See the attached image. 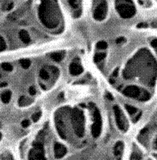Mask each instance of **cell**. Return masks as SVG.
<instances>
[{
	"mask_svg": "<svg viewBox=\"0 0 157 160\" xmlns=\"http://www.w3.org/2000/svg\"><path fill=\"white\" fill-rule=\"evenodd\" d=\"M39 17L47 28H56L59 24L60 12L56 0H41L39 8Z\"/></svg>",
	"mask_w": 157,
	"mask_h": 160,
	"instance_id": "cell-1",
	"label": "cell"
},
{
	"mask_svg": "<svg viewBox=\"0 0 157 160\" xmlns=\"http://www.w3.org/2000/svg\"><path fill=\"white\" fill-rule=\"evenodd\" d=\"M71 123L75 134L79 137H83L84 134V115L82 111L75 108L70 114Z\"/></svg>",
	"mask_w": 157,
	"mask_h": 160,
	"instance_id": "cell-2",
	"label": "cell"
},
{
	"mask_svg": "<svg viewBox=\"0 0 157 160\" xmlns=\"http://www.w3.org/2000/svg\"><path fill=\"white\" fill-rule=\"evenodd\" d=\"M116 10L122 18H131L136 13L132 0H116Z\"/></svg>",
	"mask_w": 157,
	"mask_h": 160,
	"instance_id": "cell-3",
	"label": "cell"
},
{
	"mask_svg": "<svg viewBox=\"0 0 157 160\" xmlns=\"http://www.w3.org/2000/svg\"><path fill=\"white\" fill-rule=\"evenodd\" d=\"M113 109H114V113H115V122H116L118 127H119L120 130L125 132L128 130V128H129V125H128L127 120L125 119V115L123 114L122 110L120 109V107L117 106V105L114 106Z\"/></svg>",
	"mask_w": 157,
	"mask_h": 160,
	"instance_id": "cell-4",
	"label": "cell"
},
{
	"mask_svg": "<svg viewBox=\"0 0 157 160\" xmlns=\"http://www.w3.org/2000/svg\"><path fill=\"white\" fill-rule=\"evenodd\" d=\"M29 159H45L43 145L41 142H35L33 144V149L29 153Z\"/></svg>",
	"mask_w": 157,
	"mask_h": 160,
	"instance_id": "cell-5",
	"label": "cell"
},
{
	"mask_svg": "<svg viewBox=\"0 0 157 160\" xmlns=\"http://www.w3.org/2000/svg\"><path fill=\"white\" fill-rule=\"evenodd\" d=\"M102 132V117L100 112L95 109L93 113V124L92 126V135L94 138L99 137Z\"/></svg>",
	"mask_w": 157,
	"mask_h": 160,
	"instance_id": "cell-6",
	"label": "cell"
},
{
	"mask_svg": "<svg viewBox=\"0 0 157 160\" xmlns=\"http://www.w3.org/2000/svg\"><path fill=\"white\" fill-rule=\"evenodd\" d=\"M107 3L105 0H102V2L97 5V8H95L94 13H93V18L97 21L104 20L107 17Z\"/></svg>",
	"mask_w": 157,
	"mask_h": 160,
	"instance_id": "cell-7",
	"label": "cell"
},
{
	"mask_svg": "<svg viewBox=\"0 0 157 160\" xmlns=\"http://www.w3.org/2000/svg\"><path fill=\"white\" fill-rule=\"evenodd\" d=\"M123 94L128 97L134 98V99L139 98L140 99L142 94V90H141L139 87H137L136 85H130L123 90Z\"/></svg>",
	"mask_w": 157,
	"mask_h": 160,
	"instance_id": "cell-8",
	"label": "cell"
},
{
	"mask_svg": "<svg viewBox=\"0 0 157 160\" xmlns=\"http://www.w3.org/2000/svg\"><path fill=\"white\" fill-rule=\"evenodd\" d=\"M67 152L66 148L59 143H56L54 145V155L56 158H62Z\"/></svg>",
	"mask_w": 157,
	"mask_h": 160,
	"instance_id": "cell-9",
	"label": "cell"
},
{
	"mask_svg": "<svg viewBox=\"0 0 157 160\" xmlns=\"http://www.w3.org/2000/svg\"><path fill=\"white\" fill-rule=\"evenodd\" d=\"M69 70H70V74L73 76L80 75V74L84 72V69H83L82 66L80 65V64H78V63H71L70 65V68H69Z\"/></svg>",
	"mask_w": 157,
	"mask_h": 160,
	"instance_id": "cell-10",
	"label": "cell"
},
{
	"mask_svg": "<svg viewBox=\"0 0 157 160\" xmlns=\"http://www.w3.org/2000/svg\"><path fill=\"white\" fill-rule=\"evenodd\" d=\"M123 150H124V144L121 141H119L115 144V147H114V154L117 157L121 156Z\"/></svg>",
	"mask_w": 157,
	"mask_h": 160,
	"instance_id": "cell-11",
	"label": "cell"
},
{
	"mask_svg": "<svg viewBox=\"0 0 157 160\" xmlns=\"http://www.w3.org/2000/svg\"><path fill=\"white\" fill-rule=\"evenodd\" d=\"M19 36H20V39L21 40L23 43L25 44H28V43L30 42V37L28 32L25 30H21L19 33Z\"/></svg>",
	"mask_w": 157,
	"mask_h": 160,
	"instance_id": "cell-12",
	"label": "cell"
},
{
	"mask_svg": "<svg viewBox=\"0 0 157 160\" xmlns=\"http://www.w3.org/2000/svg\"><path fill=\"white\" fill-rule=\"evenodd\" d=\"M64 57H65V53L63 52L53 53L51 54V58L53 61H55V62H61Z\"/></svg>",
	"mask_w": 157,
	"mask_h": 160,
	"instance_id": "cell-13",
	"label": "cell"
},
{
	"mask_svg": "<svg viewBox=\"0 0 157 160\" xmlns=\"http://www.w3.org/2000/svg\"><path fill=\"white\" fill-rule=\"evenodd\" d=\"M11 97H12V93H11L10 90H7V91H4V92L1 95V99H2V101L4 103H8L10 102Z\"/></svg>",
	"mask_w": 157,
	"mask_h": 160,
	"instance_id": "cell-14",
	"label": "cell"
},
{
	"mask_svg": "<svg viewBox=\"0 0 157 160\" xmlns=\"http://www.w3.org/2000/svg\"><path fill=\"white\" fill-rule=\"evenodd\" d=\"M30 102H31V101L29 100V99L25 97V96H21V97L19 99V100H18V103H19V105H21V106H25V105L29 104Z\"/></svg>",
	"mask_w": 157,
	"mask_h": 160,
	"instance_id": "cell-15",
	"label": "cell"
},
{
	"mask_svg": "<svg viewBox=\"0 0 157 160\" xmlns=\"http://www.w3.org/2000/svg\"><path fill=\"white\" fill-rule=\"evenodd\" d=\"M20 64L23 68L27 69V68H30V64H31V62H30V60H29V59H21V60H20Z\"/></svg>",
	"mask_w": 157,
	"mask_h": 160,
	"instance_id": "cell-16",
	"label": "cell"
},
{
	"mask_svg": "<svg viewBox=\"0 0 157 160\" xmlns=\"http://www.w3.org/2000/svg\"><path fill=\"white\" fill-rule=\"evenodd\" d=\"M150 98H151V95H150L149 93L147 92V90H142V94L141 95V98L139 99V100H141V101H147Z\"/></svg>",
	"mask_w": 157,
	"mask_h": 160,
	"instance_id": "cell-17",
	"label": "cell"
},
{
	"mask_svg": "<svg viewBox=\"0 0 157 160\" xmlns=\"http://www.w3.org/2000/svg\"><path fill=\"white\" fill-rule=\"evenodd\" d=\"M125 108H126V110L129 113L130 115H133V114H134V113H137V109L135 107H133V106H130L129 104H126L125 105Z\"/></svg>",
	"mask_w": 157,
	"mask_h": 160,
	"instance_id": "cell-18",
	"label": "cell"
},
{
	"mask_svg": "<svg viewBox=\"0 0 157 160\" xmlns=\"http://www.w3.org/2000/svg\"><path fill=\"white\" fill-rule=\"evenodd\" d=\"M107 54L105 53H97L96 55L94 56V61L95 62H100L102 61V59H104L106 58Z\"/></svg>",
	"mask_w": 157,
	"mask_h": 160,
	"instance_id": "cell-19",
	"label": "cell"
},
{
	"mask_svg": "<svg viewBox=\"0 0 157 160\" xmlns=\"http://www.w3.org/2000/svg\"><path fill=\"white\" fill-rule=\"evenodd\" d=\"M40 77L43 79V80H48L49 79V74L47 71H45L44 69H41L39 72Z\"/></svg>",
	"mask_w": 157,
	"mask_h": 160,
	"instance_id": "cell-20",
	"label": "cell"
},
{
	"mask_svg": "<svg viewBox=\"0 0 157 160\" xmlns=\"http://www.w3.org/2000/svg\"><path fill=\"white\" fill-rule=\"evenodd\" d=\"M2 68L6 72H12L13 70V67L11 65L10 63H4L2 64Z\"/></svg>",
	"mask_w": 157,
	"mask_h": 160,
	"instance_id": "cell-21",
	"label": "cell"
},
{
	"mask_svg": "<svg viewBox=\"0 0 157 160\" xmlns=\"http://www.w3.org/2000/svg\"><path fill=\"white\" fill-rule=\"evenodd\" d=\"M68 2L70 3V5L73 8H78L80 5V0H68Z\"/></svg>",
	"mask_w": 157,
	"mask_h": 160,
	"instance_id": "cell-22",
	"label": "cell"
},
{
	"mask_svg": "<svg viewBox=\"0 0 157 160\" xmlns=\"http://www.w3.org/2000/svg\"><path fill=\"white\" fill-rule=\"evenodd\" d=\"M97 48L99 49H105L107 48V43L105 41H99L97 44Z\"/></svg>",
	"mask_w": 157,
	"mask_h": 160,
	"instance_id": "cell-23",
	"label": "cell"
},
{
	"mask_svg": "<svg viewBox=\"0 0 157 160\" xmlns=\"http://www.w3.org/2000/svg\"><path fill=\"white\" fill-rule=\"evenodd\" d=\"M42 115V113L41 112H37V113H34L32 115V120L33 122H35V123H37L38 121L39 120L40 117Z\"/></svg>",
	"mask_w": 157,
	"mask_h": 160,
	"instance_id": "cell-24",
	"label": "cell"
},
{
	"mask_svg": "<svg viewBox=\"0 0 157 160\" xmlns=\"http://www.w3.org/2000/svg\"><path fill=\"white\" fill-rule=\"evenodd\" d=\"M7 49V45H6V42L4 39L3 37H1V40H0V50L1 52H3Z\"/></svg>",
	"mask_w": 157,
	"mask_h": 160,
	"instance_id": "cell-25",
	"label": "cell"
},
{
	"mask_svg": "<svg viewBox=\"0 0 157 160\" xmlns=\"http://www.w3.org/2000/svg\"><path fill=\"white\" fill-rule=\"evenodd\" d=\"M21 125H22L23 127H28L30 125V122L29 120H24L21 123Z\"/></svg>",
	"mask_w": 157,
	"mask_h": 160,
	"instance_id": "cell-26",
	"label": "cell"
},
{
	"mask_svg": "<svg viewBox=\"0 0 157 160\" xmlns=\"http://www.w3.org/2000/svg\"><path fill=\"white\" fill-rule=\"evenodd\" d=\"M151 46L155 49V50L156 51L157 53V39H155V40H152L151 43Z\"/></svg>",
	"mask_w": 157,
	"mask_h": 160,
	"instance_id": "cell-27",
	"label": "cell"
},
{
	"mask_svg": "<svg viewBox=\"0 0 157 160\" xmlns=\"http://www.w3.org/2000/svg\"><path fill=\"white\" fill-rule=\"evenodd\" d=\"M29 91H30V94L31 95H35V94H36V90H35V88L33 87V86L30 87V89H29Z\"/></svg>",
	"mask_w": 157,
	"mask_h": 160,
	"instance_id": "cell-28",
	"label": "cell"
},
{
	"mask_svg": "<svg viewBox=\"0 0 157 160\" xmlns=\"http://www.w3.org/2000/svg\"><path fill=\"white\" fill-rule=\"evenodd\" d=\"M51 70L54 74H58L59 72V69L58 68H56V67H51Z\"/></svg>",
	"mask_w": 157,
	"mask_h": 160,
	"instance_id": "cell-29",
	"label": "cell"
},
{
	"mask_svg": "<svg viewBox=\"0 0 157 160\" xmlns=\"http://www.w3.org/2000/svg\"><path fill=\"white\" fill-rule=\"evenodd\" d=\"M137 27H138V28L147 27V26H148V25H147V23H140V24H138V25H137Z\"/></svg>",
	"mask_w": 157,
	"mask_h": 160,
	"instance_id": "cell-30",
	"label": "cell"
},
{
	"mask_svg": "<svg viewBox=\"0 0 157 160\" xmlns=\"http://www.w3.org/2000/svg\"><path fill=\"white\" fill-rule=\"evenodd\" d=\"M125 40V39L124 37H120V38H118L117 40H116V43H117V44H120V43L124 42Z\"/></svg>",
	"mask_w": 157,
	"mask_h": 160,
	"instance_id": "cell-31",
	"label": "cell"
},
{
	"mask_svg": "<svg viewBox=\"0 0 157 160\" xmlns=\"http://www.w3.org/2000/svg\"><path fill=\"white\" fill-rule=\"evenodd\" d=\"M106 97L109 100H113V96L110 95V93H107V94H106Z\"/></svg>",
	"mask_w": 157,
	"mask_h": 160,
	"instance_id": "cell-32",
	"label": "cell"
},
{
	"mask_svg": "<svg viewBox=\"0 0 157 160\" xmlns=\"http://www.w3.org/2000/svg\"><path fill=\"white\" fill-rule=\"evenodd\" d=\"M141 116H142V113H139V114H138V115H137V117H136V118H135V120L133 121V122H134V123H136L137 121L139 120V118H141Z\"/></svg>",
	"mask_w": 157,
	"mask_h": 160,
	"instance_id": "cell-33",
	"label": "cell"
},
{
	"mask_svg": "<svg viewBox=\"0 0 157 160\" xmlns=\"http://www.w3.org/2000/svg\"><path fill=\"white\" fill-rule=\"evenodd\" d=\"M13 8V3H11L10 4H9V5L8 6V8H6V9H7V10L9 11V10H11V9H12V8Z\"/></svg>",
	"mask_w": 157,
	"mask_h": 160,
	"instance_id": "cell-34",
	"label": "cell"
},
{
	"mask_svg": "<svg viewBox=\"0 0 157 160\" xmlns=\"http://www.w3.org/2000/svg\"><path fill=\"white\" fill-rule=\"evenodd\" d=\"M118 71H119V68H116V69L114 71V73H113V76H118Z\"/></svg>",
	"mask_w": 157,
	"mask_h": 160,
	"instance_id": "cell-35",
	"label": "cell"
},
{
	"mask_svg": "<svg viewBox=\"0 0 157 160\" xmlns=\"http://www.w3.org/2000/svg\"><path fill=\"white\" fill-rule=\"evenodd\" d=\"M40 86H41V88H42L43 90H46V87H45L44 85H43V84H40Z\"/></svg>",
	"mask_w": 157,
	"mask_h": 160,
	"instance_id": "cell-36",
	"label": "cell"
},
{
	"mask_svg": "<svg viewBox=\"0 0 157 160\" xmlns=\"http://www.w3.org/2000/svg\"><path fill=\"white\" fill-rule=\"evenodd\" d=\"M110 82L111 83V84H114V83H115V81H114V80H113L112 79H110Z\"/></svg>",
	"mask_w": 157,
	"mask_h": 160,
	"instance_id": "cell-37",
	"label": "cell"
},
{
	"mask_svg": "<svg viewBox=\"0 0 157 160\" xmlns=\"http://www.w3.org/2000/svg\"><path fill=\"white\" fill-rule=\"evenodd\" d=\"M7 85V83H2V87H3V86H6Z\"/></svg>",
	"mask_w": 157,
	"mask_h": 160,
	"instance_id": "cell-38",
	"label": "cell"
},
{
	"mask_svg": "<svg viewBox=\"0 0 157 160\" xmlns=\"http://www.w3.org/2000/svg\"><path fill=\"white\" fill-rule=\"evenodd\" d=\"M155 145H156V147H157V140H156V141H155Z\"/></svg>",
	"mask_w": 157,
	"mask_h": 160,
	"instance_id": "cell-39",
	"label": "cell"
}]
</instances>
